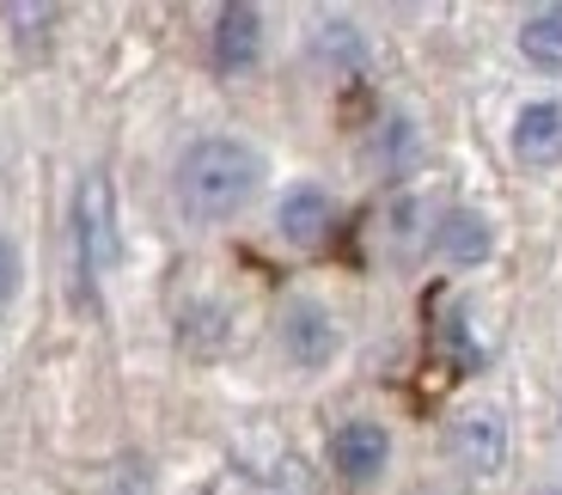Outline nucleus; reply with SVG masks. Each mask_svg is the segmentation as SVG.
<instances>
[{
	"instance_id": "39448f33",
	"label": "nucleus",
	"mask_w": 562,
	"mask_h": 495,
	"mask_svg": "<svg viewBox=\"0 0 562 495\" xmlns=\"http://www.w3.org/2000/svg\"><path fill=\"white\" fill-rule=\"evenodd\" d=\"M447 447H452V459H459L471 477H495V471L507 465V447H514V435H507V416L495 410V404H471V410L452 416Z\"/></svg>"
},
{
	"instance_id": "9d476101",
	"label": "nucleus",
	"mask_w": 562,
	"mask_h": 495,
	"mask_svg": "<svg viewBox=\"0 0 562 495\" xmlns=\"http://www.w3.org/2000/svg\"><path fill=\"white\" fill-rule=\"evenodd\" d=\"M520 56L544 74H562V0L520 19Z\"/></svg>"
},
{
	"instance_id": "0eeeda50",
	"label": "nucleus",
	"mask_w": 562,
	"mask_h": 495,
	"mask_svg": "<svg viewBox=\"0 0 562 495\" xmlns=\"http://www.w3.org/2000/svg\"><path fill=\"white\" fill-rule=\"evenodd\" d=\"M330 227H337V196L324 184H294V190H281L276 202V233L294 251H312V245L330 239Z\"/></svg>"
},
{
	"instance_id": "f03ea898",
	"label": "nucleus",
	"mask_w": 562,
	"mask_h": 495,
	"mask_svg": "<svg viewBox=\"0 0 562 495\" xmlns=\"http://www.w3.org/2000/svg\"><path fill=\"white\" fill-rule=\"evenodd\" d=\"M74 263L86 288L116 269V190L104 171H86L74 190Z\"/></svg>"
},
{
	"instance_id": "f8f14e48",
	"label": "nucleus",
	"mask_w": 562,
	"mask_h": 495,
	"mask_svg": "<svg viewBox=\"0 0 562 495\" xmlns=\"http://www.w3.org/2000/svg\"><path fill=\"white\" fill-rule=\"evenodd\" d=\"M373 159L385 171H404L416 159V123L409 116H380V128H373Z\"/></svg>"
},
{
	"instance_id": "4468645a",
	"label": "nucleus",
	"mask_w": 562,
	"mask_h": 495,
	"mask_svg": "<svg viewBox=\"0 0 562 495\" xmlns=\"http://www.w3.org/2000/svg\"><path fill=\"white\" fill-rule=\"evenodd\" d=\"M111 495H154V477H147V465L140 459H123L111 477Z\"/></svg>"
},
{
	"instance_id": "6e6552de",
	"label": "nucleus",
	"mask_w": 562,
	"mask_h": 495,
	"mask_svg": "<svg viewBox=\"0 0 562 495\" xmlns=\"http://www.w3.org/2000/svg\"><path fill=\"white\" fill-rule=\"evenodd\" d=\"M514 159L526 171H544L562 159V99H532L514 116Z\"/></svg>"
},
{
	"instance_id": "1a4fd4ad",
	"label": "nucleus",
	"mask_w": 562,
	"mask_h": 495,
	"mask_svg": "<svg viewBox=\"0 0 562 495\" xmlns=\"http://www.w3.org/2000/svg\"><path fill=\"white\" fill-rule=\"evenodd\" d=\"M435 251L447 257L452 269H477L495 257V221L483 209H447L435 227Z\"/></svg>"
},
{
	"instance_id": "ddd939ff",
	"label": "nucleus",
	"mask_w": 562,
	"mask_h": 495,
	"mask_svg": "<svg viewBox=\"0 0 562 495\" xmlns=\"http://www.w3.org/2000/svg\"><path fill=\"white\" fill-rule=\"evenodd\" d=\"M19 288H25V251H19V239L0 233V306H13Z\"/></svg>"
},
{
	"instance_id": "7ed1b4c3",
	"label": "nucleus",
	"mask_w": 562,
	"mask_h": 495,
	"mask_svg": "<svg viewBox=\"0 0 562 495\" xmlns=\"http://www.w3.org/2000/svg\"><path fill=\"white\" fill-rule=\"evenodd\" d=\"M276 342H281V355H288V368L324 373L342 355V325H337V312L324 306V300L294 294L276 318Z\"/></svg>"
},
{
	"instance_id": "f257e3e1",
	"label": "nucleus",
	"mask_w": 562,
	"mask_h": 495,
	"mask_svg": "<svg viewBox=\"0 0 562 495\" xmlns=\"http://www.w3.org/2000/svg\"><path fill=\"white\" fill-rule=\"evenodd\" d=\"M257 190H263V154L239 135H196L171 166V196H178L190 227L239 221Z\"/></svg>"
},
{
	"instance_id": "9b49d317",
	"label": "nucleus",
	"mask_w": 562,
	"mask_h": 495,
	"mask_svg": "<svg viewBox=\"0 0 562 495\" xmlns=\"http://www.w3.org/2000/svg\"><path fill=\"white\" fill-rule=\"evenodd\" d=\"M312 49H318L330 68H361V61H367V43H361V31H355L349 19H318Z\"/></svg>"
},
{
	"instance_id": "423d86ee",
	"label": "nucleus",
	"mask_w": 562,
	"mask_h": 495,
	"mask_svg": "<svg viewBox=\"0 0 562 495\" xmlns=\"http://www.w3.org/2000/svg\"><path fill=\"white\" fill-rule=\"evenodd\" d=\"M263 43H269V25H263V7H245V0H226L214 13V31H209V56H214V74L239 80L263 61Z\"/></svg>"
},
{
	"instance_id": "20e7f679",
	"label": "nucleus",
	"mask_w": 562,
	"mask_h": 495,
	"mask_svg": "<svg viewBox=\"0 0 562 495\" xmlns=\"http://www.w3.org/2000/svg\"><path fill=\"white\" fill-rule=\"evenodd\" d=\"M385 465H392V428L380 416H349L330 435V471H337L342 490H373Z\"/></svg>"
}]
</instances>
